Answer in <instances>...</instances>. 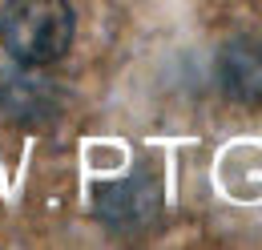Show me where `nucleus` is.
Wrapping results in <instances>:
<instances>
[{"label": "nucleus", "mask_w": 262, "mask_h": 250, "mask_svg": "<svg viewBox=\"0 0 262 250\" xmlns=\"http://www.w3.org/2000/svg\"><path fill=\"white\" fill-rule=\"evenodd\" d=\"M158 210H162V190L154 174H133L97 190V214L113 230H141L158 218Z\"/></svg>", "instance_id": "nucleus-2"}, {"label": "nucleus", "mask_w": 262, "mask_h": 250, "mask_svg": "<svg viewBox=\"0 0 262 250\" xmlns=\"http://www.w3.org/2000/svg\"><path fill=\"white\" fill-rule=\"evenodd\" d=\"M49 85H40L33 77L16 73V77H0V105L16 117H40L49 113Z\"/></svg>", "instance_id": "nucleus-4"}, {"label": "nucleus", "mask_w": 262, "mask_h": 250, "mask_svg": "<svg viewBox=\"0 0 262 250\" xmlns=\"http://www.w3.org/2000/svg\"><path fill=\"white\" fill-rule=\"evenodd\" d=\"M218 85L238 105H262V40L238 36L218 53Z\"/></svg>", "instance_id": "nucleus-3"}, {"label": "nucleus", "mask_w": 262, "mask_h": 250, "mask_svg": "<svg viewBox=\"0 0 262 250\" xmlns=\"http://www.w3.org/2000/svg\"><path fill=\"white\" fill-rule=\"evenodd\" d=\"M0 40L25 69L61 61L73 45L69 0H8L0 12Z\"/></svg>", "instance_id": "nucleus-1"}]
</instances>
